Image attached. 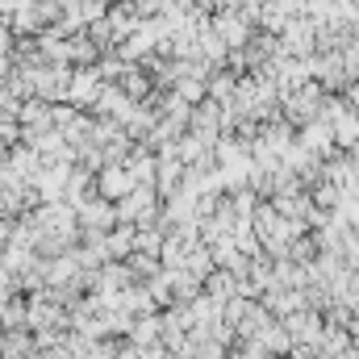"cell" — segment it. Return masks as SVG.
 Wrapping results in <instances>:
<instances>
[{
    "label": "cell",
    "mask_w": 359,
    "mask_h": 359,
    "mask_svg": "<svg viewBox=\"0 0 359 359\" xmlns=\"http://www.w3.org/2000/svg\"><path fill=\"white\" fill-rule=\"evenodd\" d=\"M134 188H138V180H134V172H130L126 163H109V168L100 172V184H96V192L109 196V201H126Z\"/></svg>",
    "instance_id": "cell-1"
},
{
    "label": "cell",
    "mask_w": 359,
    "mask_h": 359,
    "mask_svg": "<svg viewBox=\"0 0 359 359\" xmlns=\"http://www.w3.org/2000/svg\"><path fill=\"white\" fill-rule=\"evenodd\" d=\"M80 222L88 226L92 234H100V230H109V226H117V222H121V209H117V205H109V196H104V201L80 205Z\"/></svg>",
    "instance_id": "cell-2"
},
{
    "label": "cell",
    "mask_w": 359,
    "mask_h": 359,
    "mask_svg": "<svg viewBox=\"0 0 359 359\" xmlns=\"http://www.w3.org/2000/svg\"><path fill=\"white\" fill-rule=\"evenodd\" d=\"M100 80H96V72H76L72 80H67V100H80V104H96V96H100Z\"/></svg>",
    "instance_id": "cell-3"
},
{
    "label": "cell",
    "mask_w": 359,
    "mask_h": 359,
    "mask_svg": "<svg viewBox=\"0 0 359 359\" xmlns=\"http://www.w3.org/2000/svg\"><path fill=\"white\" fill-rule=\"evenodd\" d=\"M4 50H8V29L0 25V55H4Z\"/></svg>",
    "instance_id": "cell-4"
}]
</instances>
